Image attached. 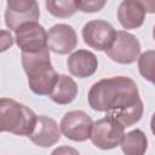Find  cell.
<instances>
[{
  "label": "cell",
  "instance_id": "ba28073f",
  "mask_svg": "<svg viewBox=\"0 0 155 155\" xmlns=\"http://www.w3.org/2000/svg\"><path fill=\"white\" fill-rule=\"evenodd\" d=\"M82 39L87 46L97 51H105L113 44L116 30L103 19H93L87 22L82 28Z\"/></svg>",
  "mask_w": 155,
  "mask_h": 155
},
{
  "label": "cell",
  "instance_id": "277c9868",
  "mask_svg": "<svg viewBox=\"0 0 155 155\" xmlns=\"http://www.w3.org/2000/svg\"><path fill=\"white\" fill-rule=\"evenodd\" d=\"M124 136L125 127L116 120L105 115V117L93 122L90 139L94 147L109 150L120 145Z\"/></svg>",
  "mask_w": 155,
  "mask_h": 155
},
{
  "label": "cell",
  "instance_id": "8fae6325",
  "mask_svg": "<svg viewBox=\"0 0 155 155\" xmlns=\"http://www.w3.org/2000/svg\"><path fill=\"white\" fill-rule=\"evenodd\" d=\"M61 126H58L53 119L46 115H40L38 116L36 125L28 138L38 147L50 148L61 139Z\"/></svg>",
  "mask_w": 155,
  "mask_h": 155
},
{
  "label": "cell",
  "instance_id": "9a60e30c",
  "mask_svg": "<svg viewBox=\"0 0 155 155\" xmlns=\"http://www.w3.org/2000/svg\"><path fill=\"white\" fill-rule=\"evenodd\" d=\"M120 147L126 155H143L148 149V138L142 130L136 128L124 136Z\"/></svg>",
  "mask_w": 155,
  "mask_h": 155
},
{
  "label": "cell",
  "instance_id": "7402d4cb",
  "mask_svg": "<svg viewBox=\"0 0 155 155\" xmlns=\"http://www.w3.org/2000/svg\"><path fill=\"white\" fill-rule=\"evenodd\" d=\"M153 84H154V86H155V75H154V79H153V81H151Z\"/></svg>",
  "mask_w": 155,
  "mask_h": 155
},
{
  "label": "cell",
  "instance_id": "4fadbf2b",
  "mask_svg": "<svg viewBox=\"0 0 155 155\" xmlns=\"http://www.w3.org/2000/svg\"><path fill=\"white\" fill-rule=\"evenodd\" d=\"M147 11L138 0H122L117 7V19L125 29H137L142 27Z\"/></svg>",
  "mask_w": 155,
  "mask_h": 155
},
{
  "label": "cell",
  "instance_id": "52a82bcc",
  "mask_svg": "<svg viewBox=\"0 0 155 155\" xmlns=\"http://www.w3.org/2000/svg\"><path fill=\"white\" fill-rule=\"evenodd\" d=\"M62 133L73 142H85L91 137L93 121L82 110H71L64 114L61 120Z\"/></svg>",
  "mask_w": 155,
  "mask_h": 155
},
{
  "label": "cell",
  "instance_id": "5b68a950",
  "mask_svg": "<svg viewBox=\"0 0 155 155\" xmlns=\"http://www.w3.org/2000/svg\"><path fill=\"white\" fill-rule=\"evenodd\" d=\"M107 56L120 64H131L134 63L140 54V42L131 33L126 30L116 31V36L105 50Z\"/></svg>",
  "mask_w": 155,
  "mask_h": 155
},
{
  "label": "cell",
  "instance_id": "7a4b0ae2",
  "mask_svg": "<svg viewBox=\"0 0 155 155\" xmlns=\"http://www.w3.org/2000/svg\"><path fill=\"white\" fill-rule=\"evenodd\" d=\"M21 62L31 92L38 96H50L58 79V74L51 64L50 48L45 47L38 52H22Z\"/></svg>",
  "mask_w": 155,
  "mask_h": 155
},
{
  "label": "cell",
  "instance_id": "ac0fdd59",
  "mask_svg": "<svg viewBox=\"0 0 155 155\" xmlns=\"http://www.w3.org/2000/svg\"><path fill=\"white\" fill-rule=\"evenodd\" d=\"M76 8L85 13H94L103 10L107 0H75Z\"/></svg>",
  "mask_w": 155,
  "mask_h": 155
},
{
  "label": "cell",
  "instance_id": "6da1fadb",
  "mask_svg": "<svg viewBox=\"0 0 155 155\" xmlns=\"http://www.w3.org/2000/svg\"><path fill=\"white\" fill-rule=\"evenodd\" d=\"M90 107L104 111L124 127L137 124L144 111L137 84L128 76H113L94 82L87 94Z\"/></svg>",
  "mask_w": 155,
  "mask_h": 155
},
{
  "label": "cell",
  "instance_id": "e0dca14e",
  "mask_svg": "<svg viewBox=\"0 0 155 155\" xmlns=\"http://www.w3.org/2000/svg\"><path fill=\"white\" fill-rule=\"evenodd\" d=\"M139 74L148 81H153L155 75V50H149L138 57Z\"/></svg>",
  "mask_w": 155,
  "mask_h": 155
},
{
  "label": "cell",
  "instance_id": "8992f818",
  "mask_svg": "<svg viewBox=\"0 0 155 155\" xmlns=\"http://www.w3.org/2000/svg\"><path fill=\"white\" fill-rule=\"evenodd\" d=\"M5 24L10 30H16L28 22H38L40 8L36 0H6Z\"/></svg>",
  "mask_w": 155,
  "mask_h": 155
},
{
  "label": "cell",
  "instance_id": "9c48e42d",
  "mask_svg": "<svg viewBox=\"0 0 155 155\" xmlns=\"http://www.w3.org/2000/svg\"><path fill=\"white\" fill-rule=\"evenodd\" d=\"M17 46L22 52H38L47 47V31L38 22H28L15 30Z\"/></svg>",
  "mask_w": 155,
  "mask_h": 155
},
{
  "label": "cell",
  "instance_id": "ffe728a7",
  "mask_svg": "<svg viewBox=\"0 0 155 155\" xmlns=\"http://www.w3.org/2000/svg\"><path fill=\"white\" fill-rule=\"evenodd\" d=\"M150 130H151L153 134L155 136V113L153 114V116H151V120H150Z\"/></svg>",
  "mask_w": 155,
  "mask_h": 155
},
{
  "label": "cell",
  "instance_id": "d6986e66",
  "mask_svg": "<svg viewBox=\"0 0 155 155\" xmlns=\"http://www.w3.org/2000/svg\"><path fill=\"white\" fill-rule=\"evenodd\" d=\"M149 13H155V0H138Z\"/></svg>",
  "mask_w": 155,
  "mask_h": 155
},
{
  "label": "cell",
  "instance_id": "7c38bea8",
  "mask_svg": "<svg viewBox=\"0 0 155 155\" xmlns=\"http://www.w3.org/2000/svg\"><path fill=\"white\" fill-rule=\"evenodd\" d=\"M67 67L71 75L85 79L92 76L97 71L98 59L91 51L78 50L68 57Z\"/></svg>",
  "mask_w": 155,
  "mask_h": 155
},
{
  "label": "cell",
  "instance_id": "30bf717a",
  "mask_svg": "<svg viewBox=\"0 0 155 155\" xmlns=\"http://www.w3.org/2000/svg\"><path fill=\"white\" fill-rule=\"evenodd\" d=\"M78 46V35L69 24L58 23L47 31V47L57 54H68Z\"/></svg>",
  "mask_w": 155,
  "mask_h": 155
},
{
  "label": "cell",
  "instance_id": "5bb4252c",
  "mask_svg": "<svg viewBox=\"0 0 155 155\" xmlns=\"http://www.w3.org/2000/svg\"><path fill=\"white\" fill-rule=\"evenodd\" d=\"M78 85L76 82L73 80V78L61 74L58 75V79L56 81V85L53 87V90L50 93V98L61 105H65L71 103L76 96H78Z\"/></svg>",
  "mask_w": 155,
  "mask_h": 155
},
{
  "label": "cell",
  "instance_id": "2e32d148",
  "mask_svg": "<svg viewBox=\"0 0 155 155\" xmlns=\"http://www.w3.org/2000/svg\"><path fill=\"white\" fill-rule=\"evenodd\" d=\"M45 7L57 18H69L78 10L75 0H45Z\"/></svg>",
  "mask_w": 155,
  "mask_h": 155
},
{
  "label": "cell",
  "instance_id": "3957f363",
  "mask_svg": "<svg viewBox=\"0 0 155 155\" xmlns=\"http://www.w3.org/2000/svg\"><path fill=\"white\" fill-rule=\"evenodd\" d=\"M38 121V115L27 105L11 98L0 99V131L28 137Z\"/></svg>",
  "mask_w": 155,
  "mask_h": 155
},
{
  "label": "cell",
  "instance_id": "44dd1931",
  "mask_svg": "<svg viewBox=\"0 0 155 155\" xmlns=\"http://www.w3.org/2000/svg\"><path fill=\"white\" fill-rule=\"evenodd\" d=\"M153 38H154V40H155V25H154V28H153Z\"/></svg>",
  "mask_w": 155,
  "mask_h": 155
}]
</instances>
